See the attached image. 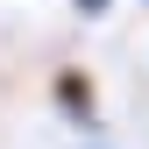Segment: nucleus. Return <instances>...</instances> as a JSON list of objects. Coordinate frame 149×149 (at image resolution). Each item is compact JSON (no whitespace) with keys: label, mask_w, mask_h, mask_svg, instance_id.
<instances>
[{"label":"nucleus","mask_w":149,"mask_h":149,"mask_svg":"<svg viewBox=\"0 0 149 149\" xmlns=\"http://www.w3.org/2000/svg\"><path fill=\"white\" fill-rule=\"evenodd\" d=\"M57 107H64L71 121H92V114H100V92H92L85 71H57Z\"/></svg>","instance_id":"obj_1"},{"label":"nucleus","mask_w":149,"mask_h":149,"mask_svg":"<svg viewBox=\"0 0 149 149\" xmlns=\"http://www.w3.org/2000/svg\"><path fill=\"white\" fill-rule=\"evenodd\" d=\"M107 7H114V0H78V14H107Z\"/></svg>","instance_id":"obj_2"}]
</instances>
